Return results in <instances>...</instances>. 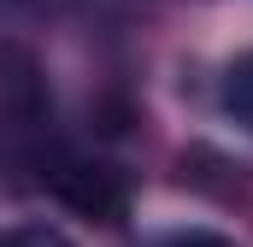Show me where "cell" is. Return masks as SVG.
Returning <instances> with one entry per match:
<instances>
[{
	"instance_id": "277c9868",
	"label": "cell",
	"mask_w": 253,
	"mask_h": 247,
	"mask_svg": "<svg viewBox=\"0 0 253 247\" xmlns=\"http://www.w3.org/2000/svg\"><path fill=\"white\" fill-rule=\"evenodd\" d=\"M177 247H236V242H224V236H206V230H200V236H183Z\"/></svg>"
},
{
	"instance_id": "6da1fadb",
	"label": "cell",
	"mask_w": 253,
	"mask_h": 247,
	"mask_svg": "<svg viewBox=\"0 0 253 247\" xmlns=\"http://www.w3.org/2000/svg\"><path fill=\"white\" fill-rule=\"evenodd\" d=\"M59 188L77 200V206L100 212V218H112V212L124 206V194L112 188V177H106V171H83V165H71V171H59Z\"/></svg>"
},
{
	"instance_id": "7a4b0ae2",
	"label": "cell",
	"mask_w": 253,
	"mask_h": 247,
	"mask_svg": "<svg viewBox=\"0 0 253 247\" xmlns=\"http://www.w3.org/2000/svg\"><path fill=\"white\" fill-rule=\"evenodd\" d=\"M224 112L253 129V53H242V59L224 71Z\"/></svg>"
},
{
	"instance_id": "5b68a950",
	"label": "cell",
	"mask_w": 253,
	"mask_h": 247,
	"mask_svg": "<svg viewBox=\"0 0 253 247\" xmlns=\"http://www.w3.org/2000/svg\"><path fill=\"white\" fill-rule=\"evenodd\" d=\"M6 12H36V6H47V0H0Z\"/></svg>"
},
{
	"instance_id": "3957f363",
	"label": "cell",
	"mask_w": 253,
	"mask_h": 247,
	"mask_svg": "<svg viewBox=\"0 0 253 247\" xmlns=\"http://www.w3.org/2000/svg\"><path fill=\"white\" fill-rule=\"evenodd\" d=\"M0 247H71V242H65L53 224H24V230H12Z\"/></svg>"
}]
</instances>
